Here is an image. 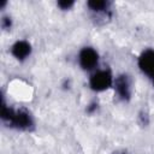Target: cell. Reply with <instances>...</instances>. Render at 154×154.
<instances>
[{
    "label": "cell",
    "instance_id": "6da1fadb",
    "mask_svg": "<svg viewBox=\"0 0 154 154\" xmlns=\"http://www.w3.org/2000/svg\"><path fill=\"white\" fill-rule=\"evenodd\" d=\"M1 119L4 123L8 124L10 126L19 129V130H29L34 125L32 118L28 111L13 109L6 106L4 100L1 103Z\"/></svg>",
    "mask_w": 154,
    "mask_h": 154
},
{
    "label": "cell",
    "instance_id": "277c9868",
    "mask_svg": "<svg viewBox=\"0 0 154 154\" xmlns=\"http://www.w3.org/2000/svg\"><path fill=\"white\" fill-rule=\"evenodd\" d=\"M138 67L143 73L154 77V49H146L138 57Z\"/></svg>",
    "mask_w": 154,
    "mask_h": 154
},
{
    "label": "cell",
    "instance_id": "8992f818",
    "mask_svg": "<svg viewBox=\"0 0 154 154\" xmlns=\"http://www.w3.org/2000/svg\"><path fill=\"white\" fill-rule=\"evenodd\" d=\"M11 53L12 55L18 59V60H24L26 59L30 53H31V46L28 41H24V40H20V41H17L12 45L11 47Z\"/></svg>",
    "mask_w": 154,
    "mask_h": 154
},
{
    "label": "cell",
    "instance_id": "7a4b0ae2",
    "mask_svg": "<svg viewBox=\"0 0 154 154\" xmlns=\"http://www.w3.org/2000/svg\"><path fill=\"white\" fill-rule=\"evenodd\" d=\"M113 83L112 75L108 70H99L90 76L89 85L95 91H103L108 89Z\"/></svg>",
    "mask_w": 154,
    "mask_h": 154
},
{
    "label": "cell",
    "instance_id": "3957f363",
    "mask_svg": "<svg viewBox=\"0 0 154 154\" xmlns=\"http://www.w3.org/2000/svg\"><path fill=\"white\" fill-rule=\"evenodd\" d=\"M79 65L83 70H93L99 61V54L97 52L91 47H84L78 55Z\"/></svg>",
    "mask_w": 154,
    "mask_h": 154
},
{
    "label": "cell",
    "instance_id": "ba28073f",
    "mask_svg": "<svg viewBox=\"0 0 154 154\" xmlns=\"http://www.w3.org/2000/svg\"><path fill=\"white\" fill-rule=\"evenodd\" d=\"M58 6L61 10H69L70 7L73 6V1L72 0H60V1H58Z\"/></svg>",
    "mask_w": 154,
    "mask_h": 154
},
{
    "label": "cell",
    "instance_id": "9c48e42d",
    "mask_svg": "<svg viewBox=\"0 0 154 154\" xmlns=\"http://www.w3.org/2000/svg\"><path fill=\"white\" fill-rule=\"evenodd\" d=\"M1 26H2V29H10L11 28V18L2 17V19H1Z\"/></svg>",
    "mask_w": 154,
    "mask_h": 154
},
{
    "label": "cell",
    "instance_id": "5b68a950",
    "mask_svg": "<svg viewBox=\"0 0 154 154\" xmlns=\"http://www.w3.org/2000/svg\"><path fill=\"white\" fill-rule=\"evenodd\" d=\"M114 88L118 94V96L122 100H129L131 95V87H130V79L126 75H120L114 81Z\"/></svg>",
    "mask_w": 154,
    "mask_h": 154
},
{
    "label": "cell",
    "instance_id": "30bf717a",
    "mask_svg": "<svg viewBox=\"0 0 154 154\" xmlns=\"http://www.w3.org/2000/svg\"><path fill=\"white\" fill-rule=\"evenodd\" d=\"M96 107H97V105L94 102V103H91V105H89V107L87 108V111L89 112V113H91V112H94L95 109H96Z\"/></svg>",
    "mask_w": 154,
    "mask_h": 154
},
{
    "label": "cell",
    "instance_id": "8fae6325",
    "mask_svg": "<svg viewBox=\"0 0 154 154\" xmlns=\"http://www.w3.org/2000/svg\"><path fill=\"white\" fill-rule=\"evenodd\" d=\"M153 84H154V77H153Z\"/></svg>",
    "mask_w": 154,
    "mask_h": 154
},
{
    "label": "cell",
    "instance_id": "52a82bcc",
    "mask_svg": "<svg viewBox=\"0 0 154 154\" xmlns=\"http://www.w3.org/2000/svg\"><path fill=\"white\" fill-rule=\"evenodd\" d=\"M87 5L94 12H102V11H106L108 7V2L102 1V0H90V1H88Z\"/></svg>",
    "mask_w": 154,
    "mask_h": 154
}]
</instances>
